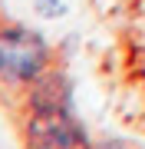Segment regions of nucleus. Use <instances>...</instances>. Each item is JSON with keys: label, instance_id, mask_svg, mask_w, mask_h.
<instances>
[{"label": "nucleus", "instance_id": "nucleus-1", "mask_svg": "<svg viewBox=\"0 0 145 149\" xmlns=\"http://www.w3.org/2000/svg\"><path fill=\"white\" fill-rule=\"evenodd\" d=\"M53 66V47L23 23H0V93L27 96V90Z\"/></svg>", "mask_w": 145, "mask_h": 149}, {"label": "nucleus", "instance_id": "nucleus-2", "mask_svg": "<svg viewBox=\"0 0 145 149\" xmlns=\"http://www.w3.org/2000/svg\"><path fill=\"white\" fill-rule=\"evenodd\" d=\"M23 149H92L89 133L73 109L36 106L23 116Z\"/></svg>", "mask_w": 145, "mask_h": 149}, {"label": "nucleus", "instance_id": "nucleus-3", "mask_svg": "<svg viewBox=\"0 0 145 149\" xmlns=\"http://www.w3.org/2000/svg\"><path fill=\"white\" fill-rule=\"evenodd\" d=\"M0 23H3V17H0Z\"/></svg>", "mask_w": 145, "mask_h": 149}]
</instances>
